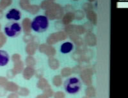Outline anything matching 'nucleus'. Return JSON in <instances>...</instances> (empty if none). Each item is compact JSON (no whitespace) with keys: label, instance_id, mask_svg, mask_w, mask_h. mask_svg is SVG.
Listing matches in <instances>:
<instances>
[{"label":"nucleus","instance_id":"f257e3e1","mask_svg":"<svg viewBox=\"0 0 128 98\" xmlns=\"http://www.w3.org/2000/svg\"><path fill=\"white\" fill-rule=\"evenodd\" d=\"M50 26L49 19L45 15H37L31 22V29L34 31L42 33L48 30Z\"/></svg>","mask_w":128,"mask_h":98},{"label":"nucleus","instance_id":"f03ea898","mask_svg":"<svg viewBox=\"0 0 128 98\" xmlns=\"http://www.w3.org/2000/svg\"><path fill=\"white\" fill-rule=\"evenodd\" d=\"M82 82L77 77H70L64 83V87L67 93L70 94H77L82 89Z\"/></svg>","mask_w":128,"mask_h":98},{"label":"nucleus","instance_id":"7ed1b4c3","mask_svg":"<svg viewBox=\"0 0 128 98\" xmlns=\"http://www.w3.org/2000/svg\"><path fill=\"white\" fill-rule=\"evenodd\" d=\"M22 32V27L17 22H10L4 27V33L9 38H16L20 35Z\"/></svg>","mask_w":128,"mask_h":98},{"label":"nucleus","instance_id":"20e7f679","mask_svg":"<svg viewBox=\"0 0 128 98\" xmlns=\"http://www.w3.org/2000/svg\"><path fill=\"white\" fill-rule=\"evenodd\" d=\"M5 17L10 21H18L21 19V12L18 9L11 8L6 12Z\"/></svg>","mask_w":128,"mask_h":98},{"label":"nucleus","instance_id":"39448f33","mask_svg":"<svg viewBox=\"0 0 128 98\" xmlns=\"http://www.w3.org/2000/svg\"><path fill=\"white\" fill-rule=\"evenodd\" d=\"M73 49H74V44L70 42H66L62 44L60 50L63 54H67L70 53Z\"/></svg>","mask_w":128,"mask_h":98},{"label":"nucleus","instance_id":"423d86ee","mask_svg":"<svg viewBox=\"0 0 128 98\" xmlns=\"http://www.w3.org/2000/svg\"><path fill=\"white\" fill-rule=\"evenodd\" d=\"M10 61V56L7 52L0 50V66H5Z\"/></svg>","mask_w":128,"mask_h":98}]
</instances>
